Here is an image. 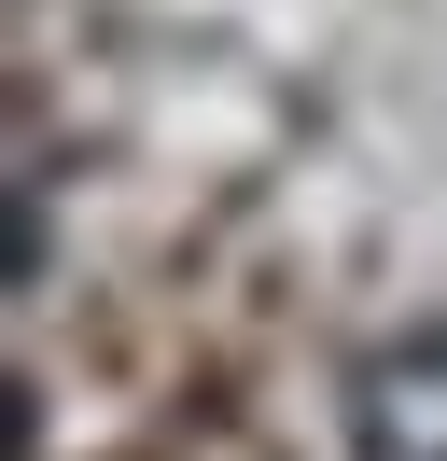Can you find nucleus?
<instances>
[{
  "label": "nucleus",
  "instance_id": "nucleus-1",
  "mask_svg": "<svg viewBox=\"0 0 447 461\" xmlns=\"http://www.w3.org/2000/svg\"><path fill=\"white\" fill-rule=\"evenodd\" d=\"M350 461H447V321H406L350 364Z\"/></svg>",
  "mask_w": 447,
  "mask_h": 461
}]
</instances>
